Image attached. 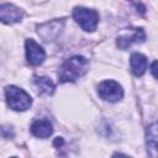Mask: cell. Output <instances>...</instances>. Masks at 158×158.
<instances>
[{"mask_svg": "<svg viewBox=\"0 0 158 158\" xmlns=\"http://www.w3.org/2000/svg\"><path fill=\"white\" fill-rule=\"evenodd\" d=\"M144 40H146V33H144L143 28H133L132 32H131V35L118 36L117 37V41H116V44L121 49H127L132 44L141 43Z\"/></svg>", "mask_w": 158, "mask_h": 158, "instance_id": "cell-7", "label": "cell"}, {"mask_svg": "<svg viewBox=\"0 0 158 158\" xmlns=\"http://www.w3.org/2000/svg\"><path fill=\"white\" fill-rule=\"evenodd\" d=\"M62 27H63V21L54 20L51 22H46V23L38 26V35L43 38V41L48 42V41L54 40L59 35Z\"/></svg>", "mask_w": 158, "mask_h": 158, "instance_id": "cell-8", "label": "cell"}, {"mask_svg": "<svg viewBox=\"0 0 158 158\" xmlns=\"http://www.w3.org/2000/svg\"><path fill=\"white\" fill-rule=\"evenodd\" d=\"M151 73L156 79H158V60H154L151 65Z\"/></svg>", "mask_w": 158, "mask_h": 158, "instance_id": "cell-13", "label": "cell"}, {"mask_svg": "<svg viewBox=\"0 0 158 158\" xmlns=\"http://www.w3.org/2000/svg\"><path fill=\"white\" fill-rule=\"evenodd\" d=\"M25 48H26V59L31 65H40L43 63L46 58L44 49L35 40L32 38L26 40Z\"/></svg>", "mask_w": 158, "mask_h": 158, "instance_id": "cell-5", "label": "cell"}, {"mask_svg": "<svg viewBox=\"0 0 158 158\" xmlns=\"http://www.w3.org/2000/svg\"><path fill=\"white\" fill-rule=\"evenodd\" d=\"M35 85L42 94H46V95H52L54 91V84L47 77H36Z\"/></svg>", "mask_w": 158, "mask_h": 158, "instance_id": "cell-12", "label": "cell"}, {"mask_svg": "<svg viewBox=\"0 0 158 158\" xmlns=\"http://www.w3.org/2000/svg\"><path fill=\"white\" fill-rule=\"evenodd\" d=\"M131 70L136 77H141L146 73L147 69V58L142 53H133L130 58Z\"/></svg>", "mask_w": 158, "mask_h": 158, "instance_id": "cell-11", "label": "cell"}, {"mask_svg": "<svg viewBox=\"0 0 158 158\" xmlns=\"http://www.w3.org/2000/svg\"><path fill=\"white\" fill-rule=\"evenodd\" d=\"M23 15H25L23 11L12 4H2L0 6V19L4 23L20 22Z\"/></svg>", "mask_w": 158, "mask_h": 158, "instance_id": "cell-6", "label": "cell"}, {"mask_svg": "<svg viewBox=\"0 0 158 158\" xmlns=\"http://www.w3.org/2000/svg\"><path fill=\"white\" fill-rule=\"evenodd\" d=\"M31 132L36 137L47 138L53 133V127H52V123L49 122V120L41 118V120H36V121L32 122Z\"/></svg>", "mask_w": 158, "mask_h": 158, "instance_id": "cell-10", "label": "cell"}, {"mask_svg": "<svg viewBox=\"0 0 158 158\" xmlns=\"http://www.w3.org/2000/svg\"><path fill=\"white\" fill-rule=\"evenodd\" d=\"M5 96H6L7 105L12 110H15V111H25L32 104L31 96L23 89L17 88L15 85L6 86V89H5Z\"/></svg>", "mask_w": 158, "mask_h": 158, "instance_id": "cell-2", "label": "cell"}, {"mask_svg": "<svg viewBox=\"0 0 158 158\" xmlns=\"http://www.w3.org/2000/svg\"><path fill=\"white\" fill-rule=\"evenodd\" d=\"M62 144H63V138L57 137V138L54 139V146H56V147H58V146H62Z\"/></svg>", "mask_w": 158, "mask_h": 158, "instance_id": "cell-14", "label": "cell"}, {"mask_svg": "<svg viewBox=\"0 0 158 158\" xmlns=\"http://www.w3.org/2000/svg\"><path fill=\"white\" fill-rule=\"evenodd\" d=\"M147 151L152 157H158V122L152 123L147 128Z\"/></svg>", "mask_w": 158, "mask_h": 158, "instance_id": "cell-9", "label": "cell"}, {"mask_svg": "<svg viewBox=\"0 0 158 158\" xmlns=\"http://www.w3.org/2000/svg\"><path fill=\"white\" fill-rule=\"evenodd\" d=\"M99 96L109 102H116L122 99L123 89L122 86L115 80H104L98 86Z\"/></svg>", "mask_w": 158, "mask_h": 158, "instance_id": "cell-4", "label": "cell"}, {"mask_svg": "<svg viewBox=\"0 0 158 158\" xmlns=\"http://www.w3.org/2000/svg\"><path fill=\"white\" fill-rule=\"evenodd\" d=\"M89 69V60L83 56H74L67 59L58 72V79L62 83L75 81Z\"/></svg>", "mask_w": 158, "mask_h": 158, "instance_id": "cell-1", "label": "cell"}, {"mask_svg": "<svg viewBox=\"0 0 158 158\" xmlns=\"http://www.w3.org/2000/svg\"><path fill=\"white\" fill-rule=\"evenodd\" d=\"M73 17L84 31L93 32L96 30L99 22V14L95 10L77 6L73 10Z\"/></svg>", "mask_w": 158, "mask_h": 158, "instance_id": "cell-3", "label": "cell"}]
</instances>
